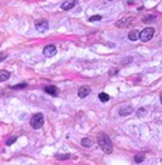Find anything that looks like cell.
<instances>
[{
    "label": "cell",
    "instance_id": "obj_4",
    "mask_svg": "<svg viewBox=\"0 0 162 165\" xmlns=\"http://www.w3.org/2000/svg\"><path fill=\"white\" fill-rule=\"evenodd\" d=\"M34 26H35V29H37L38 32H40V33L45 32V31L49 28V23H48V21H45V20H38V21H35Z\"/></svg>",
    "mask_w": 162,
    "mask_h": 165
},
{
    "label": "cell",
    "instance_id": "obj_3",
    "mask_svg": "<svg viewBox=\"0 0 162 165\" xmlns=\"http://www.w3.org/2000/svg\"><path fill=\"white\" fill-rule=\"evenodd\" d=\"M154 33H155V29H154L152 27H147V28H145V29H143V31L140 32L139 39H140L141 41L146 43V41H149V40H151V39H152Z\"/></svg>",
    "mask_w": 162,
    "mask_h": 165
},
{
    "label": "cell",
    "instance_id": "obj_6",
    "mask_svg": "<svg viewBox=\"0 0 162 165\" xmlns=\"http://www.w3.org/2000/svg\"><path fill=\"white\" fill-rule=\"evenodd\" d=\"M134 112V109H133V107L132 106H123V107H121L120 108V115L121 117H127V115H129V114H132Z\"/></svg>",
    "mask_w": 162,
    "mask_h": 165
},
{
    "label": "cell",
    "instance_id": "obj_20",
    "mask_svg": "<svg viewBox=\"0 0 162 165\" xmlns=\"http://www.w3.org/2000/svg\"><path fill=\"white\" fill-rule=\"evenodd\" d=\"M103 17L100 16V15H95V16H92L90 18H89V22H95V21H100Z\"/></svg>",
    "mask_w": 162,
    "mask_h": 165
},
{
    "label": "cell",
    "instance_id": "obj_19",
    "mask_svg": "<svg viewBox=\"0 0 162 165\" xmlns=\"http://www.w3.org/2000/svg\"><path fill=\"white\" fill-rule=\"evenodd\" d=\"M57 157V159L59 160H66V159H69V154H59V155H56Z\"/></svg>",
    "mask_w": 162,
    "mask_h": 165
},
{
    "label": "cell",
    "instance_id": "obj_7",
    "mask_svg": "<svg viewBox=\"0 0 162 165\" xmlns=\"http://www.w3.org/2000/svg\"><path fill=\"white\" fill-rule=\"evenodd\" d=\"M90 92H92V89L89 86H82V88H79V90H78V96L80 99H84L88 95H90Z\"/></svg>",
    "mask_w": 162,
    "mask_h": 165
},
{
    "label": "cell",
    "instance_id": "obj_2",
    "mask_svg": "<svg viewBox=\"0 0 162 165\" xmlns=\"http://www.w3.org/2000/svg\"><path fill=\"white\" fill-rule=\"evenodd\" d=\"M29 124H31V126H32L33 129H35V130L40 129V128L44 125V115H43L42 113H37V114H34V115L32 117Z\"/></svg>",
    "mask_w": 162,
    "mask_h": 165
},
{
    "label": "cell",
    "instance_id": "obj_18",
    "mask_svg": "<svg viewBox=\"0 0 162 165\" xmlns=\"http://www.w3.org/2000/svg\"><path fill=\"white\" fill-rule=\"evenodd\" d=\"M16 140H17V137H16V136H12V137H10V138L6 141V146H11L12 143H15V142H16Z\"/></svg>",
    "mask_w": 162,
    "mask_h": 165
},
{
    "label": "cell",
    "instance_id": "obj_11",
    "mask_svg": "<svg viewBox=\"0 0 162 165\" xmlns=\"http://www.w3.org/2000/svg\"><path fill=\"white\" fill-rule=\"evenodd\" d=\"M44 90H45V92H46V94H49V95H51V96H56V95L59 94L57 88H56V86H54V85H49V86H46Z\"/></svg>",
    "mask_w": 162,
    "mask_h": 165
},
{
    "label": "cell",
    "instance_id": "obj_8",
    "mask_svg": "<svg viewBox=\"0 0 162 165\" xmlns=\"http://www.w3.org/2000/svg\"><path fill=\"white\" fill-rule=\"evenodd\" d=\"M132 22H133V18H132V17H129V18H122V20H120V21L116 23V27H118V28H126V27H128Z\"/></svg>",
    "mask_w": 162,
    "mask_h": 165
},
{
    "label": "cell",
    "instance_id": "obj_17",
    "mask_svg": "<svg viewBox=\"0 0 162 165\" xmlns=\"http://www.w3.org/2000/svg\"><path fill=\"white\" fill-rule=\"evenodd\" d=\"M25 88H27V84H26V82H22V84H17V85H14V86H11V89H14V90L25 89Z\"/></svg>",
    "mask_w": 162,
    "mask_h": 165
},
{
    "label": "cell",
    "instance_id": "obj_12",
    "mask_svg": "<svg viewBox=\"0 0 162 165\" xmlns=\"http://www.w3.org/2000/svg\"><path fill=\"white\" fill-rule=\"evenodd\" d=\"M10 78V72L8 70H0V82L6 81Z\"/></svg>",
    "mask_w": 162,
    "mask_h": 165
},
{
    "label": "cell",
    "instance_id": "obj_5",
    "mask_svg": "<svg viewBox=\"0 0 162 165\" xmlns=\"http://www.w3.org/2000/svg\"><path fill=\"white\" fill-rule=\"evenodd\" d=\"M56 52H57V49H56L55 45H48L43 50V53H44L45 57H52V56L56 55Z\"/></svg>",
    "mask_w": 162,
    "mask_h": 165
},
{
    "label": "cell",
    "instance_id": "obj_23",
    "mask_svg": "<svg viewBox=\"0 0 162 165\" xmlns=\"http://www.w3.org/2000/svg\"><path fill=\"white\" fill-rule=\"evenodd\" d=\"M118 73V69L113 68V69H110V75H113V74H117Z\"/></svg>",
    "mask_w": 162,
    "mask_h": 165
},
{
    "label": "cell",
    "instance_id": "obj_13",
    "mask_svg": "<svg viewBox=\"0 0 162 165\" xmlns=\"http://www.w3.org/2000/svg\"><path fill=\"white\" fill-rule=\"evenodd\" d=\"M82 146L86 147V148H90V147L93 146V141H92L90 138H87V137H86V138L82 140Z\"/></svg>",
    "mask_w": 162,
    "mask_h": 165
},
{
    "label": "cell",
    "instance_id": "obj_21",
    "mask_svg": "<svg viewBox=\"0 0 162 165\" xmlns=\"http://www.w3.org/2000/svg\"><path fill=\"white\" fill-rule=\"evenodd\" d=\"M137 114H138V117H144V115L146 114V111H145L144 108H140V109H138Z\"/></svg>",
    "mask_w": 162,
    "mask_h": 165
},
{
    "label": "cell",
    "instance_id": "obj_9",
    "mask_svg": "<svg viewBox=\"0 0 162 165\" xmlns=\"http://www.w3.org/2000/svg\"><path fill=\"white\" fill-rule=\"evenodd\" d=\"M77 5V0H66L65 3H62L61 9L62 10H71L72 8H74Z\"/></svg>",
    "mask_w": 162,
    "mask_h": 165
},
{
    "label": "cell",
    "instance_id": "obj_24",
    "mask_svg": "<svg viewBox=\"0 0 162 165\" xmlns=\"http://www.w3.org/2000/svg\"><path fill=\"white\" fill-rule=\"evenodd\" d=\"M160 101H161V105H162V92H161V95H160Z\"/></svg>",
    "mask_w": 162,
    "mask_h": 165
},
{
    "label": "cell",
    "instance_id": "obj_15",
    "mask_svg": "<svg viewBox=\"0 0 162 165\" xmlns=\"http://www.w3.org/2000/svg\"><path fill=\"white\" fill-rule=\"evenodd\" d=\"M134 160H135V163H143L144 160H145V155L144 154H138V155H135L134 157Z\"/></svg>",
    "mask_w": 162,
    "mask_h": 165
},
{
    "label": "cell",
    "instance_id": "obj_16",
    "mask_svg": "<svg viewBox=\"0 0 162 165\" xmlns=\"http://www.w3.org/2000/svg\"><path fill=\"white\" fill-rule=\"evenodd\" d=\"M155 21V16H146L143 18V22L144 23H152Z\"/></svg>",
    "mask_w": 162,
    "mask_h": 165
},
{
    "label": "cell",
    "instance_id": "obj_1",
    "mask_svg": "<svg viewBox=\"0 0 162 165\" xmlns=\"http://www.w3.org/2000/svg\"><path fill=\"white\" fill-rule=\"evenodd\" d=\"M98 143H99V146L101 147V149H103L105 153H107V154H111V153H112L113 146H112V142H111V140H110V137H109L107 135L100 134V135L98 136Z\"/></svg>",
    "mask_w": 162,
    "mask_h": 165
},
{
    "label": "cell",
    "instance_id": "obj_25",
    "mask_svg": "<svg viewBox=\"0 0 162 165\" xmlns=\"http://www.w3.org/2000/svg\"><path fill=\"white\" fill-rule=\"evenodd\" d=\"M161 164H162V159H161Z\"/></svg>",
    "mask_w": 162,
    "mask_h": 165
},
{
    "label": "cell",
    "instance_id": "obj_10",
    "mask_svg": "<svg viewBox=\"0 0 162 165\" xmlns=\"http://www.w3.org/2000/svg\"><path fill=\"white\" fill-rule=\"evenodd\" d=\"M139 35H140V32L137 31V29H134V31H130V32H129L128 39H129L130 41H137V40L139 39Z\"/></svg>",
    "mask_w": 162,
    "mask_h": 165
},
{
    "label": "cell",
    "instance_id": "obj_26",
    "mask_svg": "<svg viewBox=\"0 0 162 165\" xmlns=\"http://www.w3.org/2000/svg\"><path fill=\"white\" fill-rule=\"evenodd\" d=\"M109 2H111V0H109Z\"/></svg>",
    "mask_w": 162,
    "mask_h": 165
},
{
    "label": "cell",
    "instance_id": "obj_22",
    "mask_svg": "<svg viewBox=\"0 0 162 165\" xmlns=\"http://www.w3.org/2000/svg\"><path fill=\"white\" fill-rule=\"evenodd\" d=\"M6 52H0V62H2V61H4L5 58H6Z\"/></svg>",
    "mask_w": 162,
    "mask_h": 165
},
{
    "label": "cell",
    "instance_id": "obj_14",
    "mask_svg": "<svg viewBox=\"0 0 162 165\" xmlns=\"http://www.w3.org/2000/svg\"><path fill=\"white\" fill-rule=\"evenodd\" d=\"M99 100L101 102H107L110 100V96L107 94H105V92H101V94H99Z\"/></svg>",
    "mask_w": 162,
    "mask_h": 165
}]
</instances>
